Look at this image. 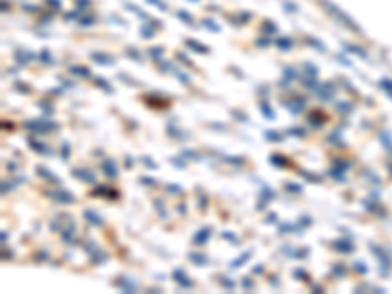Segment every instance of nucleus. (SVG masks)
Here are the masks:
<instances>
[{
  "instance_id": "obj_6",
  "label": "nucleus",
  "mask_w": 392,
  "mask_h": 294,
  "mask_svg": "<svg viewBox=\"0 0 392 294\" xmlns=\"http://www.w3.org/2000/svg\"><path fill=\"white\" fill-rule=\"evenodd\" d=\"M208 236H210V227H204L198 236H194V243H198V245H200V243H204V241L208 240Z\"/></svg>"
},
{
  "instance_id": "obj_12",
  "label": "nucleus",
  "mask_w": 392,
  "mask_h": 294,
  "mask_svg": "<svg viewBox=\"0 0 392 294\" xmlns=\"http://www.w3.org/2000/svg\"><path fill=\"white\" fill-rule=\"evenodd\" d=\"M190 259L198 265H206V257L204 255H190Z\"/></svg>"
},
{
  "instance_id": "obj_2",
  "label": "nucleus",
  "mask_w": 392,
  "mask_h": 294,
  "mask_svg": "<svg viewBox=\"0 0 392 294\" xmlns=\"http://www.w3.org/2000/svg\"><path fill=\"white\" fill-rule=\"evenodd\" d=\"M27 130H38V132H45V130H54V124H43V122H27Z\"/></svg>"
},
{
  "instance_id": "obj_4",
  "label": "nucleus",
  "mask_w": 392,
  "mask_h": 294,
  "mask_svg": "<svg viewBox=\"0 0 392 294\" xmlns=\"http://www.w3.org/2000/svg\"><path fill=\"white\" fill-rule=\"evenodd\" d=\"M51 196H54L57 202H63V204H69V202H73V194H69V192H54Z\"/></svg>"
},
{
  "instance_id": "obj_5",
  "label": "nucleus",
  "mask_w": 392,
  "mask_h": 294,
  "mask_svg": "<svg viewBox=\"0 0 392 294\" xmlns=\"http://www.w3.org/2000/svg\"><path fill=\"white\" fill-rule=\"evenodd\" d=\"M334 249L343 251V253H349V251H353V245H349L347 241H336V243H334Z\"/></svg>"
},
{
  "instance_id": "obj_3",
  "label": "nucleus",
  "mask_w": 392,
  "mask_h": 294,
  "mask_svg": "<svg viewBox=\"0 0 392 294\" xmlns=\"http://www.w3.org/2000/svg\"><path fill=\"white\" fill-rule=\"evenodd\" d=\"M187 275L183 273V271H175V281L178 282V284H183L185 289H190L192 286V281H189V279H185Z\"/></svg>"
},
{
  "instance_id": "obj_1",
  "label": "nucleus",
  "mask_w": 392,
  "mask_h": 294,
  "mask_svg": "<svg viewBox=\"0 0 392 294\" xmlns=\"http://www.w3.org/2000/svg\"><path fill=\"white\" fill-rule=\"evenodd\" d=\"M320 2H322V6H325V8H327V12L332 14V16H334V18L338 20L341 26H345V27H349V30H355V32H359V27H357V24L353 22V20H351V18H349V16H347V14L341 12L338 6H334V4H332V2H327V0H320Z\"/></svg>"
},
{
  "instance_id": "obj_11",
  "label": "nucleus",
  "mask_w": 392,
  "mask_h": 294,
  "mask_svg": "<svg viewBox=\"0 0 392 294\" xmlns=\"http://www.w3.org/2000/svg\"><path fill=\"white\" fill-rule=\"evenodd\" d=\"M281 49H290L292 47V40H279V41H275Z\"/></svg>"
},
{
  "instance_id": "obj_16",
  "label": "nucleus",
  "mask_w": 392,
  "mask_h": 294,
  "mask_svg": "<svg viewBox=\"0 0 392 294\" xmlns=\"http://www.w3.org/2000/svg\"><path fill=\"white\" fill-rule=\"evenodd\" d=\"M263 112H265V114H267L269 118H273V112H270V108L267 106V104H263Z\"/></svg>"
},
{
  "instance_id": "obj_14",
  "label": "nucleus",
  "mask_w": 392,
  "mask_h": 294,
  "mask_svg": "<svg viewBox=\"0 0 392 294\" xmlns=\"http://www.w3.org/2000/svg\"><path fill=\"white\" fill-rule=\"evenodd\" d=\"M270 161H273V163H277V165H286V159H283V157H270Z\"/></svg>"
},
{
  "instance_id": "obj_10",
  "label": "nucleus",
  "mask_w": 392,
  "mask_h": 294,
  "mask_svg": "<svg viewBox=\"0 0 392 294\" xmlns=\"http://www.w3.org/2000/svg\"><path fill=\"white\" fill-rule=\"evenodd\" d=\"M84 218H87V220H91L93 224H98V226L102 224V220H100V218H98L95 212H91V210H89V212H84Z\"/></svg>"
},
{
  "instance_id": "obj_15",
  "label": "nucleus",
  "mask_w": 392,
  "mask_h": 294,
  "mask_svg": "<svg viewBox=\"0 0 392 294\" xmlns=\"http://www.w3.org/2000/svg\"><path fill=\"white\" fill-rule=\"evenodd\" d=\"M38 173H40L41 177H47V179H54V177H51V174L47 173V171H43V169H38ZM55 181H57V179H55ZM57 183H59V181H57Z\"/></svg>"
},
{
  "instance_id": "obj_9",
  "label": "nucleus",
  "mask_w": 392,
  "mask_h": 294,
  "mask_svg": "<svg viewBox=\"0 0 392 294\" xmlns=\"http://www.w3.org/2000/svg\"><path fill=\"white\" fill-rule=\"evenodd\" d=\"M93 59H95L96 63H104V65H112V63H114L112 59H106V55H100V54L93 55Z\"/></svg>"
},
{
  "instance_id": "obj_13",
  "label": "nucleus",
  "mask_w": 392,
  "mask_h": 294,
  "mask_svg": "<svg viewBox=\"0 0 392 294\" xmlns=\"http://www.w3.org/2000/svg\"><path fill=\"white\" fill-rule=\"evenodd\" d=\"M189 43V47H192V49H198V52H203V54H208V49L206 47H203V45H198V43H194L192 40H189L187 41Z\"/></svg>"
},
{
  "instance_id": "obj_8",
  "label": "nucleus",
  "mask_w": 392,
  "mask_h": 294,
  "mask_svg": "<svg viewBox=\"0 0 392 294\" xmlns=\"http://www.w3.org/2000/svg\"><path fill=\"white\" fill-rule=\"evenodd\" d=\"M71 73H75V75H79V77H89L91 75V71L89 69H84V67H71Z\"/></svg>"
},
{
  "instance_id": "obj_7",
  "label": "nucleus",
  "mask_w": 392,
  "mask_h": 294,
  "mask_svg": "<svg viewBox=\"0 0 392 294\" xmlns=\"http://www.w3.org/2000/svg\"><path fill=\"white\" fill-rule=\"evenodd\" d=\"M104 173L108 174V177H116V174H118V171L114 169V163H112V161H106V163H104Z\"/></svg>"
}]
</instances>
